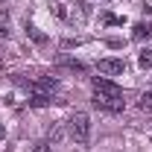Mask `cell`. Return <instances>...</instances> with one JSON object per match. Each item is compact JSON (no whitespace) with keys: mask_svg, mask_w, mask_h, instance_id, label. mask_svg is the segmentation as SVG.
Here are the masks:
<instances>
[{"mask_svg":"<svg viewBox=\"0 0 152 152\" xmlns=\"http://www.w3.org/2000/svg\"><path fill=\"white\" fill-rule=\"evenodd\" d=\"M3 134H6V129H3V123H0V137H3Z\"/></svg>","mask_w":152,"mask_h":152,"instance_id":"obj_14","label":"cell"},{"mask_svg":"<svg viewBox=\"0 0 152 152\" xmlns=\"http://www.w3.org/2000/svg\"><path fill=\"white\" fill-rule=\"evenodd\" d=\"M61 67H64V70H73V73H85V64H82V61H70V58H64Z\"/></svg>","mask_w":152,"mask_h":152,"instance_id":"obj_7","label":"cell"},{"mask_svg":"<svg viewBox=\"0 0 152 152\" xmlns=\"http://www.w3.org/2000/svg\"><path fill=\"white\" fill-rule=\"evenodd\" d=\"M149 35H152V23H134V29H132L134 41H143V38H149Z\"/></svg>","mask_w":152,"mask_h":152,"instance_id":"obj_5","label":"cell"},{"mask_svg":"<svg viewBox=\"0 0 152 152\" xmlns=\"http://www.w3.org/2000/svg\"><path fill=\"white\" fill-rule=\"evenodd\" d=\"M137 105H140V111H149V114H152V91L140 96V102H137Z\"/></svg>","mask_w":152,"mask_h":152,"instance_id":"obj_9","label":"cell"},{"mask_svg":"<svg viewBox=\"0 0 152 152\" xmlns=\"http://www.w3.org/2000/svg\"><path fill=\"white\" fill-rule=\"evenodd\" d=\"M53 12H56L58 18H67V12H64V3H61V0H56V3H53Z\"/></svg>","mask_w":152,"mask_h":152,"instance_id":"obj_12","label":"cell"},{"mask_svg":"<svg viewBox=\"0 0 152 152\" xmlns=\"http://www.w3.org/2000/svg\"><path fill=\"white\" fill-rule=\"evenodd\" d=\"M26 35H32V38L38 41V44H44V41H47V35H41V32H38L35 26H29V23H26Z\"/></svg>","mask_w":152,"mask_h":152,"instance_id":"obj_11","label":"cell"},{"mask_svg":"<svg viewBox=\"0 0 152 152\" xmlns=\"http://www.w3.org/2000/svg\"><path fill=\"white\" fill-rule=\"evenodd\" d=\"M0 64H3V58H0Z\"/></svg>","mask_w":152,"mask_h":152,"instance_id":"obj_15","label":"cell"},{"mask_svg":"<svg viewBox=\"0 0 152 152\" xmlns=\"http://www.w3.org/2000/svg\"><path fill=\"white\" fill-rule=\"evenodd\" d=\"M94 105L102 108V111H111V114L123 111V99H111V96H99V94H94Z\"/></svg>","mask_w":152,"mask_h":152,"instance_id":"obj_4","label":"cell"},{"mask_svg":"<svg viewBox=\"0 0 152 152\" xmlns=\"http://www.w3.org/2000/svg\"><path fill=\"white\" fill-rule=\"evenodd\" d=\"M9 35V15L6 12H0V38Z\"/></svg>","mask_w":152,"mask_h":152,"instance_id":"obj_10","label":"cell"},{"mask_svg":"<svg viewBox=\"0 0 152 152\" xmlns=\"http://www.w3.org/2000/svg\"><path fill=\"white\" fill-rule=\"evenodd\" d=\"M91 88H94V94H99V96H111V99H123V88H120V85H114L111 79H102V76H94V79H91Z\"/></svg>","mask_w":152,"mask_h":152,"instance_id":"obj_2","label":"cell"},{"mask_svg":"<svg viewBox=\"0 0 152 152\" xmlns=\"http://www.w3.org/2000/svg\"><path fill=\"white\" fill-rule=\"evenodd\" d=\"M67 129H70V137H73L76 143H88V137H91V120H88V114L76 111L67 120Z\"/></svg>","mask_w":152,"mask_h":152,"instance_id":"obj_1","label":"cell"},{"mask_svg":"<svg viewBox=\"0 0 152 152\" xmlns=\"http://www.w3.org/2000/svg\"><path fill=\"white\" fill-rule=\"evenodd\" d=\"M99 73H105V76H117V73H123L126 70V61L123 58H99Z\"/></svg>","mask_w":152,"mask_h":152,"instance_id":"obj_3","label":"cell"},{"mask_svg":"<svg viewBox=\"0 0 152 152\" xmlns=\"http://www.w3.org/2000/svg\"><path fill=\"white\" fill-rule=\"evenodd\" d=\"M35 152H50V146H47V143H38V146H35Z\"/></svg>","mask_w":152,"mask_h":152,"instance_id":"obj_13","label":"cell"},{"mask_svg":"<svg viewBox=\"0 0 152 152\" xmlns=\"http://www.w3.org/2000/svg\"><path fill=\"white\" fill-rule=\"evenodd\" d=\"M29 105H35V108H44V105H50V96L47 94H35L29 99Z\"/></svg>","mask_w":152,"mask_h":152,"instance_id":"obj_8","label":"cell"},{"mask_svg":"<svg viewBox=\"0 0 152 152\" xmlns=\"http://www.w3.org/2000/svg\"><path fill=\"white\" fill-rule=\"evenodd\" d=\"M137 64H140L143 70H152V47L140 50V56H137Z\"/></svg>","mask_w":152,"mask_h":152,"instance_id":"obj_6","label":"cell"}]
</instances>
